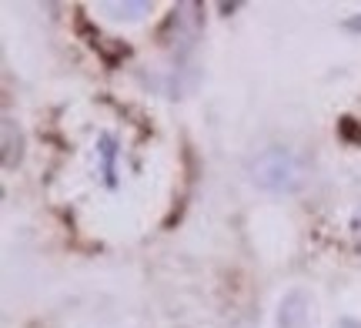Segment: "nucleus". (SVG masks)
<instances>
[{
	"label": "nucleus",
	"instance_id": "8",
	"mask_svg": "<svg viewBox=\"0 0 361 328\" xmlns=\"http://www.w3.org/2000/svg\"><path fill=\"white\" fill-rule=\"evenodd\" d=\"M338 328H361V322H358V318H341V322H338Z\"/></svg>",
	"mask_w": 361,
	"mask_h": 328
},
{
	"label": "nucleus",
	"instance_id": "1",
	"mask_svg": "<svg viewBox=\"0 0 361 328\" xmlns=\"http://www.w3.org/2000/svg\"><path fill=\"white\" fill-rule=\"evenodd\" d=\"M251 178L258 188L271 191V195H295L298 188L305 184V168L301 161L284 151V147H268L264 154H258V161L251 164Z\"/></svg>",
	"mask_w": 361,
	"mask_h": 328
},
{
	"label": "nucleus",
	"instance_id": "4",
	"mask_svg": "<svg viewBox=\"0 0 361 328\" xmlns=\"http://www.w3.org/2000/svg\"><path fill=\"white\" fill-rule=\"evenodd\" d=\"M101 11L111 17V20H141L151 13V4L147 0H124V4H101Z\"/></svg>",
	"mask_w": 361,
	"mask_h": 328
},
{
	"label": "nucleus",
	"instance_id": "5",
	"mask_svg": "<svg viewBox=\"0 0 361 328\" xmlns=\"http://www.w3.org/2000/svg\"><path fill=\"white\" fill-rule=\"evenodd\" d=\"M97 158H101V174H104V181L114 188V184H117V171H114L117 141H114V134H101V141H97Z\"/></svg>",
	"mask_w": 361,
	"mask_h": 328
},
{
	"label": "nucleus",
	"instance_id": "7",
	"mask_svg": "<svg viewBox=\"0 0 361 328\" xmlns=\"http://www.w3.org/2000/svg\"><path fill=\"white\" fill-rule=\"evenodd\" d=\"M351 231H355V238H358V245H361V211L355 214V221H351Z\"/></svg>",
	"mask_w": 361,
	"mask_h": 328
},
{
	"label": "nucleus",
	"instance_id": "6",
	"mask_svg": "<svg viewBox=\"0 0 361 328\" xmlns=\"http://www.w3.org/2000/svg\"><path fill=\"white\" fill-rule=\"evenodd\" d=\"M345 30H351V34H361V13H358V17H351V20H345Z\"/></svg>",
	"mask_w": 361,
	"mask_h": 328
},
{
	"label": "nucleus",
	"instance_id": "3",
	"mask_svg": "<svg viewBox=\"0 0 361 328\" xmlns=\"http://www.w3.org/2000/svg\"><path fill=\"white\" fill-rule=\"evenodd\" d=\"M4 168L13 171L20 161H24V134L17 128V121L13 118H4Z\"/></svg>",
	"mask_w": 361,
	"mask_h": 328
},
{
	"label": "nucleus",
	"instance_id": "2",
	"mask_svg": "<svg viewBox=\"0 0 361 328\" xmlns=\"http://www.w3.org/2000/svg\"><path fill=\"white\" fill-rule=\"evenodd\" d=\"M308 295L305 291H288L278 305V328H305L308 325Z\"/></svg>",
	"mask_w": 361,
	"mask_h": 328
}]
</instances>
